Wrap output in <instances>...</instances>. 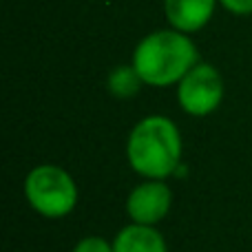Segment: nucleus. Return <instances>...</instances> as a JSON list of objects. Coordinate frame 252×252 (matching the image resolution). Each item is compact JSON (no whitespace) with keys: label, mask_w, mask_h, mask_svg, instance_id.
Listing matches in <instances>:
<instances>
[{"label":"nucleus","mask_w":252,"mask_h":252,"mask_svg":"<svg viewBox=\"0 0 252 252\" xmlns=\"http://www.w3.org/2000/svg\"><path fill=\"white\" fill-rule=\"evenodd\" d=\"M71 252H113V241L104 239L100 235H89L82 237Z\"/></svg>","instance_id":"nucleus-9"},{"label":"nucleus","mask_w":252,"mask_h":252,"mask_svg":"<svg viewBox=\"0 0 252 252\" xmlns=\"http://www.w3.org/2000/svg\"><path fill=\"white\" fill-rule=\"evenodd\" d=\"M25 199L44 219H62L78 206L80 192L73 175L56 164H40L25 177Z\"/></svg>","instance_id":"nucleus-3"},{"label":"nucleus","mask_w":252,"mask_h":252,"mask_svg":"<svg viewBox=\"0 0 252 252\" xmlns=\"http://www.w3.org/2000/svg\"><path fill=\"white\" fill-rule=\"evenodd\" d=\"M144 80L139 78V73L135 71L133 64H120L106 75V89L113 97L118 100H130L139 93Z\"/></svg>","instance_id":"nucleus-8"},{"label":"nucleus","mask_w":252,"mask_h":252,"mask_svg":"<svg viewBox=\"0 0 252 252\" xmlns=\"http://www.w3.org/2000/svg\"><path fill=\"white\" fill-rule=\"evenodd\" d=\"M217 2L219 0H164V13L173 29L195 33L213 20Z\"/></svg>","instance_id":"nucleus-6"},{"label":"nucleus","mask_w":252,"mask_h":252,"mask_svg":"<svg viewBox=\"0 0 252 252\" xmlns=\"http://www.w3.org/2000/svg\"><path fill=\"white\" fill-rule=\"evenodd\" d=\"M223 102V78L217 66L197 62L177 84V104L192 118L215 113Z\"/></svg>","instance_id":"nucleus-4"},{"label":"nucleus","mask_w":252,"mask_h":252,"mask_svg":"<svg viewBox=\"0 0 252 252\" xmlns=\"http://www.w3.org/2000/svg\"><path fill=\"white\" fill-rule=\"evenodd\" d=\"M219 4L235 16H250L252 13V0H219Z\"/></svg>","instance_id":"nucleus-10"},{"label":"nucleus","mask_w":252,"mask_h":252,"mask_svg":"<svg viewBox=\"0 0 252 252\" xmlns=\"http://www.w3.org/2000/svg\"><path fill=\"white\" fill-rule=\"evenodd\" d=\"M173 208V190L166 179H142L126 197V215L133 223L157 226Z\"/></svg>","instance_id":"nucleus-5"},{"label":"nucleus","mask_w":252,"mask_h":252,"mask_svg":"<svg viewBox=\"0 0 252 252\" xmlns=\"http://www.w3.org/2000/svg\"><path fill=\"white\" fill-rule=\"evenodd\" d=\"M113 252H168V246L157 226L130 221L113 237Z\"/></svg>","instance_id":"nucleus-7"},{"label":"nucleus","mask_w":252,"mask_h":252,"mask_svg":"<svg viewBox=\"0 0 252 252\" xmlns=\"http://www.w3.org/2000/svg\"><path fill=\"white\" fill-rule=\"evenodd\" d=\"M182 133L166 115H146L126 137V161L142 179L175 177L182 166Z\"/></svg>","instance_id":"nucleus-1"},{"label":"nucleus","mask_w":252,"mask_h":252,"mask_svg":"<svg viewBox=\"0 0 252 252\" xmlns=\"http://www.w3.org/2000/svg\"><path fill=\"white\" fill-rule=\"evenodd\" d=\"M199 62L197 47L190 35L177 29H159L144 35L133 51L135 71L144 84L166 89L179 84V80Z\"/></svg>","instance_id":"nucleus-2"}]
</instances>
